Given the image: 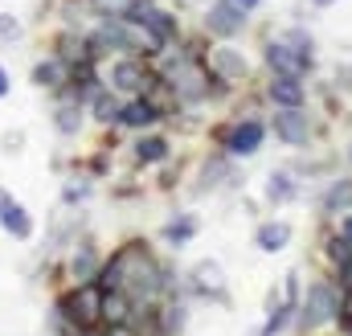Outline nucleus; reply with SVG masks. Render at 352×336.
<instances>
[{
	"label": "nucleus",
	"mask_w": 352,
	"mask_h": 336,
	"mask_svg": "<svg viewBox=\"0 0 352 336\" xmlns=\"http://www.w3.org/2000/svg\"><path fill=\"white\" fill-rule=\"evenodd\" d=\"M131 148H135L131 156H135L140 165H160V160H168V140H164V136H140Z\"/></svg>",
	"instance_id": "nucleus-21"
},
{
	"label": "nucleus",
	"mask_w": 352,
	"mask_h": 336,
	"mask_svg": "<svg viewBox=\"0 0 352 336\" xmlns=\"http://www.w3.org/2000/svg\"><path fill=\"white\" fill-rule=\"evenodd\" d=\"M98 251H94V242H78V251L70 254V279L74 283H90V279H98Z\"/></svg>",
	"instance_id": "nucleus-18"
},
{
	"label": "nucleus",
	"mask_w": 352,
	"mask_h": 336,
	"mask_svg": "<svg viewBox=\"0 0 352 336\" xmlns=\"http://www.w3.org/2000/svg\"><path fill=\"white\" fill-rule=\"evenodd\" d=\"M90 111H94V119H98L102 127H111V123H119V111H123V103L115 98V90H111V86H102V90L90 98Z\"/></svg>",
	"instance_id": "nucleus-19"
},
{
	"label": "nucleus",
	"mask_w": 352,
	"mask_h": 336,
	"mask_svg": "<svg viewBox=\"0 0 352 336\" xmlns=\"http://www.w3.org/2000/svg\"><path fill=\"white\" fill-rule=\"evenodd\" d=\"M98 287L102 291H123L131 300H156L160 291H168V279H164L160 262L148 254L144 242H123L98 266Z\"/></svg>",
	"instance_id": "nucleus-1"
},
{
	"label": "nucleus",
	"mask_w": 352,
	"mask_h": 336,
	"mask_svg": "<svg viewBox=\"0 0 352 336\" xmlns=\"http://www.w3.org/2000/svg\"><path fill=\"white\" fill-rule=\"evenodd\" d=\"M234 4H238V8H246V12H254V8H263L266 0H234Z\"/></svg>",
	"instance_id": "nucleus-33"
},
{
	"label": "nucleus",
	"mask_w": 352,
	"mask_h": 336,
	"mask_svg": "<svg viewBox=\"0 0 352 336\" xmlns=\"http://www.w3.org/2000/svg\"><path fill=\"white\" fill-rule=\"evenodd\" d=\"M192 291L205 295V300L226 304V271H221V262H213V258L197 262V266H192Z\"/></svg>",
	"instance_id": "nucleus-13"
},
{
	"label": "nucleus",
	"mask_w": 352,
	"mask_h": 336,
	"mask_svg": "<svg viewBox=\"0 0 352 336\" xmlns=\"http://www.w3.org/2000/svg\"><path fill=\"white\" fill-rule=\"evenodd\" d=\"M29 83L37 86V90H54V94H58L62 86L70 83V62H66V58H58V54H54V58H45V62H37V66H33V74H29Z\"/></svg>",
	"instance_id": "nucleus-15"
},
{
	"label": "nucleus",
	"mask_w": 352,
	"mask_h": 336,
	"mask_svg": "<svg viewBox=\"0 0 352 336\" xmlns=\"http://www.w3.org/2000/svg\"><path fill=\"white\" fill-rule=\"evenodd\" d=\"M349 160H352V144H349Z\"/></svg>",
	"instance_id": "nucleus-35"
},
{
	"label": "nucleus",
	"mask_w": 352,
	"mask_h": 336,
	"mask_svg": "<svg viewBox=\"0 0 352 336\" xmlns=\"http://www.w3.org/2000/svg\"><path fill=\"white\" fill-rule=\"evenodd\" d=\"M246 21H250V12L238 8L234 0H209V8L201 17V29L209 37H217V41H230V37H238L246 29Z\"/></svg>",
	"instance_id": "nucleus-6"
},
{
	"label": "nucleus",
	"mask_w": 352,
	"mask_h": 336,
	"mask_svg": "<svg viewBox=\"0 0 352 336\" xmlns=\"http://www.w3.org/2000/svg\"><path fill=\"white\" fill-rule=\"evenodd\" d=\"M270 127H274V136H278L283 144H291V148H299V144L311 140V119H307L303 107H274Z\"/></svg>",
	"instance_id": "nucleus-10"
},
{
	"label": "nucleus",
	"mask_w": 352,
	"mask_h": 336,
	"mask_svg": "<svg viewBox=\"0 0 352 336\" xmlns=\"http://www.w3.org/2000/svg\"><path fill=\"white\" fill-rule=\"evenodd\" d=\"M0 230L4 234H12L16 242H29L33 238V218H29V209L0 185Z\"/></svg>",
	"instance_id": "nucleus-12"
},
{
	"label": "nucleus",
	"mask_w": 352,
	"mask_h": 336,
	"mask_svg": "<svg viewBox=\"0 0 352 336\" xmlns=\"http://www.w3.org/2000/svg\"><path fill=\"white\" fill-rule=\"evenodd\" d=\"M266 140V123L263 119H234V123H226V127H217V144L226 148V156H254L258 148H263Z\"/></svg>",
	"instance_id": "nucleus-5"
},
{
	"label": "nucleus",
	"mask_w": 352,
	"mask_h": 336,
	"mask_svg": "<svg viewBox=\"0 0 352 336\" xmlns=\"http://www.w3.org/2000/svg\"><path fill=\"white\" fill-rule=\"evenodd\" d=\"M54 312H58V324L62 328H94V324H102V287H98V279L74 283L58 300Z\"/></svg>",
	"instance_id": "nucleus-2"
},
{
	"label": "nucleus",
	"mask_w": 352,
	"mask_h": 336,
	"mask_svg": "<svg viewBox=\"0 0 352 336\" xmlns=\"http://www.w3.org/2000/svg\"><path fill=\"white\" fill-rule=\"evenodd\" d=\"M291 222H283V218H270V222H263L258 230H254V246L263 254H278V251H287L291 246Z\"/></svg>",
	"instance_id": "nucleus-16"
},
{
	"label": "nucleus",
	"mask_w": 352,
	"mask_h": 336,
	"mask_svg": "<svg viewBox=\"0 0 352 336\" xmlns=\"http://www.w3.org/2000/svg\"><path fill=\"white\" fill-rule=\"evenodd\" d=\"M98 17H131L144 0H90Z\"/></svg>",
	"instance_id": "nucleus-24"
},
{
	"label": "nucleus",
	"mask_w": 352,
	"mask_h": 336,
	"mask_svg": "<svg viewBox=\"0 0 352 336\" xmlns=\"http://www.w3.org/2000/svg\"><path fill=\"white\" fill-rule=\"evenodd\" d=\"M201 234V222H197V213H176V218H168L164 226H160V242L164 246H188L192 238Z\"/></svg>",
	"instance_id": "nucleus-17"
},
{
	"label": "nucleus",
	"mask_w": 352,
	"mask_h": 336,
	"mask_svg": "<svg viewBox=\"0 0 352 336\" xmlns=\"http://www.w3.org/2000/svg\"><path fill=\"white\" fill-rule=\"evenodd\" d=\"M87 193H90V185H66V193H62V197H66V205H74V201H82Z\"/></svg>",
	"instance_id": "nucleus-29"
},
{
	"label": "nucleus",
	"mask_w": 352,
	"mask_h": 336,
	"mask_svg": "<svg viewBox=\"0 0 352 336\" xmlns=\"http://www.w3.org/2000/svg\"><path fill=\"white\" fill-rule=\"evenodd\" d=\"M283 37H287V41H291V45H295L299 54H307V58H316V37H311L307 29H299V25H295V29H287Z\"/></svg>",
	"instance_id": "nucleus-25"
},
{
	"label": "nucleus",
	"mask_w": 352,
	"mask_h": 336,
	"mask_svg": "<svg viewBox=\"0 0 352 336\" xmlns=\"http://www.w3.org/2000/svg\"><path fill=\"white\" fill-rule=\"evenodd\" d=\"M352 205V180H336L332 189H328V197H324V213H340V209H349Z\"/></svg>",
	"instance_id": "nucleus-23"
},
{
	"label": "nucleus",
	"mask_w": 352,
	"mask_h": 336,
	"mask_svg": "<svg viewBox=\"0 0 352 336\" xmlns=\"http://www.w3.org/2000/svg\"><path fill=\"white\" fill-rule=\"evenodd\" d=\"M0 144H4V152H21V144H25V136H21V132H8V136H4Z\"/></svg>",
	"instance_id": "nucleus-31"
},
{
	"label": "nucleus",
	"mask_w": 352,
	"mask_h": 336,
	"mask_svg": "<svg viewBox=\"0 0 352 336\" xmlns=\"http://www.w3.org/2000/svg\"><path fill=\"white\" fill-rule=\"evenodd\" d=\"M336 234H349V238H352V205L336 213Z\"/></svg>",
	"instance_id": "nucleus-30"
},
{
	"label": "nucleus",
	"mask_w": 352,
	"mask_h": 336,
	"mask_svg": "<svg viewBox=\"0 0 352 336\" xmlns=\"http://www.w3.org/2000/svg\"><path fill=\"white\" fill-rule=\"evenodd\" d=\"M266 98L274 107H303L307 103V86H303V78H291V74H270Z\"/></svg>",
	"instance_id": "nucleus-14"
},
{
	"label": "nucleus",
	"mask_w": 352,
	"mask_h": 336,
	"mask_svg": "<svg viewBox=\"0 0 352 336\" xmlns=\"http://www.w3.org/2000/svg\"><path fill=\"white\" fill-rule=\"evenodd\" d=\"M205 66L217 74V78H226V83H246V74H250V62H246V54L238 50V45H230V41H221V45H209L205 50Z\"/></svg>",
	"instance_id": "nucleus-9"
},
{
	"label": "nucleus",
	"mask_w": 352,
	"mask_h": 336,
	"mask_svg": "<svg viewBox=\"0 0 352 336\" xmlns=\"http://www.w3.org/2000/svg\"><path fill=\"white\" fill-rule=\"evenodd\" d=\"M160 119H164V107L156 103V94H131V98L123 103V111H119V123L131 127V132H148V127H156Z\"/></svg>",
	"instance_id": "nucleus-11"
},
{
	"label": "nucleus",
	"mask_w": 352,
	"mask_h": 336,
	"mask_svg": "<svg viewBox=\"0 0 352 336\" xmlns=\"http://www.w3.org/2000/svg\"><path fill=\"white\" fill-rule=\"evenodd\" d=\"M291 197H295V180H291V172H270V176H266V201L283 205V201H291Z\"/></svg>",
	"instance_id": "nucleus-22"
},
{
	"label": "nucleus",
	"mask_w": 352,
	"mask_h": 336,
	"mask_svg": "<svg viewBox=\"0 0 352 336\" xmlns=\"http://www.w3.org/2000/svg\"><path fill=\"white\" fill-rule=\"evenodd\" d=\"M340 300H344V291H336L328 279L311 283L307 295L299 300V328H303V333H316V328L340 320Z\"/></svg>",
	"instance_id": "nucleus-3"
},
{
	"label": "nucleus",
	"mask_w": 352,
	"mask_h": 336,
	"mask_svg": "<svg viewBox=\"0 0 352 336\" xmlns=\"http://www.w3.org/2000/svg\"><path fill=\"white\" fill-rule=\"evenodd\" d=\"M263 62L270 66V74H291V78H307V74H311V66H316V58L299 54V50H295V45H291L283 33L266 41Z\"/></svg>",
	"instance_id": "nucleus-7"
},
{
	"label": "nucleus",
	"mask_w": 352,
	"mask_h": 336,
	"mask_svg": "<svg viewBox=\"0 0 352 336\" xmlns=\"http://www.w3.org/2000/svg\"><path fill=\"white\" fill-rule=\"evenodd\" d=\"M107 86H111L115 94H152V90L160 86V70H152V66H148L144 58H135V54H123V58L111 62Z\"/></svg>",
	"instance_id": "nucleus-4"
},
{
	"label": "nucleus",
	"mask_w": 352,
	"mask_h": 336,
	"mask_svg": "<svg viewBox=\"0 0 352 336\" xmlns=\"http://www.w3.org/2000/svg\"><path fill=\"white\" fill-rule=\"evenodd\" d=\"M12 94V78H8V70L0 66V98H8Z\"/></svg>",
	"instance_id": "nucleus-32"
},
{
	"label": "nucleus",
	"mask_w": 352,
	"mask_h": 336,
	"mask_svg": "<svg viewBox=\"0 0 352 336\" xmlns=\"http://www.w3.org/2000/svg\"><path fill=\"white\" fill-rule=\"evenodd\" d=\"M131 21H140L164 50H168V45H180V21H176V12L160 8L156 0H144V4L131 12Z\"/></svg>",
	"instance_id": "nucleus-8"
},
{
	"label": "nucleus",
	"mask_w": 352,
	"mask_h": 336,
	"mask_svg": "<svg viewBox=\"0 0 352 336\" xmlns=\"http://www.w3.org/2000/svg\"><path fill=\"white\" fill-rule=\"evenodd\" d=\"M54 127H58L62 136H78V127H82V103L58 98V107H54Z\"/></svg>",
	"instance_id": "nucleus-20"
},
{
	"label": "nucleus",
	"mask_w": 352,
	"mask_h": 336,
	"mask_svg": "<svg viewBox=\"0 0 352 336\" xmlns=\"http://www.w3.org/2000/svg\"><path fill=\"white\" fill-rule=\"evenodd\" d=\"M201 176H205V185H201V189H217V185H221V176H230V160H209Z\"/></svg>",
	"instance_id": "nucleus-27"
},
{
	"label": "nucleus",
	"mask_w": 352,
	"mask_h": 336,
	"mask_svg": "<svg viewBox=\"0 0 352 336\" xmlns=\"http://www.w3.org/2000/svg\"><path fill=\"white\" fill-rule=\"evenodd\" d=\"M21 37V21L12 12H0V41H16Z\"/></svg>",
	"instance_id": "nucleus-28"
},
{
	"label": "nucleus",
	"mask_w": 352,
	"mask_h": 336,
	"mask_svg": "<svg viewBox=\"0 0 352 336\" xmlns=\"http://www.w3.org/2000/svg\"><path fill=\"white\" fill-rule=\"evenodd\" d=\"M328 258H332L336 266H340V262H349V258H352V238H349V234H336V238L328 242Z\"/></svg>",
	"instance_id": "nucleus-26"
},
{
	"label": "nucleus",
	"mask_w": 352,
	"mask_h": 336,
	"mask_svg": "<svg viewBox=\"0 0 352 336\" xmlns=\"http://www.w3.org/2000/svg\"><path fill=\"white\" fill-rule=\"evenodd\" d=\"M332 4H340V0H307V8H332Z\"/></svg>",
	"instance_id": "nucleus-34"
}]
</instances>
